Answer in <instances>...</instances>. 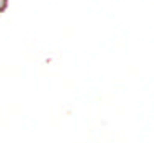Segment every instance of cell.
<instances>
[{
    "label": "cell",
    "mask_w": 154,
    "mask_h": 143,
    "mask_svg": "<svg viewBox=\"0 0 154 143\" xmlns=\"http://www.w3.org/2000/svg\"><path fill=\"white\" fill-rule=\"evenodd\" d=\"M8 6H9V0H0V15L8 9Z\"/></svg>",
    "instance_id": "1"
}]
</instances>
